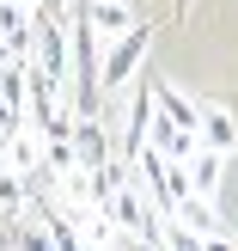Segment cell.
Here are the masks:
<instances>
[{"label": "cell", "mask_w": 238, "mask_h": 251, "mask_svg": "<svg viewBox=\"0 0 238 251\" xmlns=\"http://www.w3.org/2000/svg\"><path fill=\"white\" fill-rule=\"evenodd\" d=\"M104 215H110V227H122V233H134V239L159 245V227H165V221L147 208V196H141V184H134V178H122V184H116V196L104 202Z\"/></svg>", "instance_id": "cell-1"}, {"label": "cell", "mask_w": 238, "mask_h": 251, "mask_svg": "<svg viewBox=\"0 0 238 251\" xmlns=\"http://www.w3.org/2000/svg\"><path fill=\"white\" fill-rule=\"evenodd\" d=\"M122 251H159V245H147V239H134V245H122Z\"/></svg>", "instance_id": "cell-16"}, {"label": "cell", "mask_w": 238, "mask_h": 251, "mask_svg": "<svg viewBox=\"0 0 238 251\" xmlns=\"http://www.w3.org/2000/svg\"><path fill=\"white\" fill-rule=\"evenodd\" d=\"M195 141L208 153H238V117L226 98H195Z\"/></svg>", "instance_id": "cell-3"}, {"label": "cell", "mask_w": 238, "mask_h": 251, "mask_svg": "<svg viewBox=\"0 0 238 251\" xmlns=\"http://www.w3.org/2000/svg\"><path fill=\"white\" fill-rule=\"evenodd\" d=\"M165 221H177V227H190V233H220V221H214V202H202V196H183V202L171 208Z\"/></svg>", "instance_id": "cell-11"}, {"label": "cell", "mask_w": 238, "mask_h": 251, "mask_svg": "<svg viewBox=\"0 0 238 251\" xmlns=\"http://www.w3.org/2000/svg\"><path fill=\"white\" fill-rule=\"evenodd\" d=\"M73 153H80V166H86V172H98V166H110V159H116L104 117H73Z\"/></svg>", "instance_id": "cell-7"}, {"label": "cell", "mask_w": 238, "mask_h": 251, "mask_svg": "<svg viewBox=\"0 0 238 251\" xmlns=\"http://www.w3.org/2000/svg\"><path fill=\"white\" fill-rule=\"evenodd\" d=\"M171 6H177V25H190V6H195V0H171Z\"/></svg>", "instance_id": "cell-15"}, {"label": "cell", "mask_w": 238, "mask_h": 251, "mask_svg": "<svg viewBox=\"0 0 238 251\" xmlns=\"http://www.w3.org/2000/svg\"><path fill=\"white\" fill-rule=\"evenodd\" d=\"M67 6H73V0H67Z\"/></svg>", "instance_id": "cell-19"}, {"label": "cell", "mask_w": 238, "mask_h": 251, "mask_svg": "<svg viewBox=\"0 0 238 251\" xmlns=\"http://www.w3.org/2000/svg\"><path fill=\"white\" fill-rule=\"evenodd\" d=\"M6 6H37V0H6Z\"/></svg>", "instance_id": "cell-17"}, {"label": "cell", "mask_w": 238, "mask_h": 251, "mask_svg": "<svg viewBox=\"0 0 238 251\" xmlns=\"http://www.w3.org/2000/svg\"><path fill=\"white\" fill-rule=\"evenodd\" d=\"M24 202H31V190H24V178H12V172H0V215H19Z\"/></svg>", "instance_id": "cell-13"}, {"label": "cell", "mask_w": 238, "mask_h": 251, "mask_svg": "<svg viewBox=\"0 0 238 251\" xmlns=\"http://www.w3.org/2000/svg\"><path fill=\"white\" fill-rule=\"evenodd\" d=\"M43 233H49V245H55V251H86V233L73 227L67 215H43Z\"/></svg>", "instance_id": "cell-12"}, {"label": "cell", "mask_w": 238, "mask_h": 251, "mask_svg": "<svg viewBox=\"0 0 238 251\" xmlns=\"http://www.w3.org/2000/svg\"><path fill=\"white\" fill-rule=\"evenodd\" d=\"M159 245H165V251H232L226 233H190V227H177V221L159 227Z\"/></svg>", "instance_id": "cell-9"}, {"label": "cell", "mask_w": 238, "mask_h": 251, "mask_svg": "<svg viewBox=\"0 0 238 251\" xmlns=\"http://www.w3.org/2000/svg\"><path fill=\"white\" fill-rule=\"evenodd\" d=\"M19 251H55L49 233H43V221H37V227H19Z\"/></svg>", "instance_id": "cell-14"}, {"label": "cell", "mask_w": 238, "mask_h": 251, "mask_svg": "<svg viewBox=\"0 0 238 251\" xmlns=\"http://www.w3.org/2000/svg\"><path fill=\"white\" fill-rule=\"evenodd\" d=\"M183 172H190V196L214 202V190H220V172H226V153H208V147H195V159H190Z\"/></svg>", "instance_id": "cell-8"}, {"label": "cell", "mask_w": 238, "mask_h": 251, "mask_svg": "<svg viewBox=\"0 0 238 251\" xmlns=\"http://www.w3.org/2000/svg\"><path fill=\"white\" fill-rule=\"evenodd\" d=\"M147 43H153V25H134L129 37H116L110 55H104V68H98V92H104V86H134V74H141V61H147Z\"/></svg>", "instance_id": "cell-2"}, {"label": "cell", "mask_w": 238, "mask_h": 251, "mask_svg": "<svg viewBox=\"0 0 238 251\" xmlns=\"http://www.w3.org/2000/svg\"><path fill=\"white\" fill-rule=\"evenodd\" d=\"M0 61H6V49H0Z\"/></svg>", "instance_id": "cell-18"}, {"label": "cell", "mask_w": 238, "mask_h": 251, "mask_svg": "<svg viewBox=\"0 0 238 251\" xmlns=\"http://www.w3.org/2000/svg\"><path fill=\"white\" fill-rule=\"evenodd\" d=\"M147 129H153V86L147 74H134V98H129V129H122V159L134 166V153L147 147Z\"/></svg>", "instance_id": "cell-6"}, {"label": "cell", "mask_w": 238, "mask_h": 251, "mask_svg": "<svg viewBox=\"0 0 238 251\" xmlns=\"http://www.w3.org/2000/svg\"><path fill=\"white\" fill-rule=\"evenodd\" d=\"M73 12H80L98 37H129L134 25H141V12H134L129 0H73Z\"/></svg>", "instance_id": "cell-4"}, {"label": "cell", "mask_w": 238, "mask_h": 251, "mask_svg": "<svg viewBox=\"0 0 238 251\" xmlns=\"http://www.w3.org/2000/svg\"><path fill=\"white\" fill-rule=\"evenodd\" d=\"M0 172H12V178H31V172H43V135L24 123V129H12L6 141H0Z\"/></svg>", "instance_id": "cell-5"}, {"label": "cell", "mask_w": 238, "mask_h": 251, "mask_svg": "<svg viewBox=\"0 0 238 251\" xmlns=\"http://www.w3.org/2000/svg\"><path fill=\"white\" fill-rule=\"evenodd\" d=\"M147 86H153V110H159V117L195 135V104H190V98H183L177 86H165V80H147Z\"/></svg>", "instance_id": "cell-10"}]
</instances>
